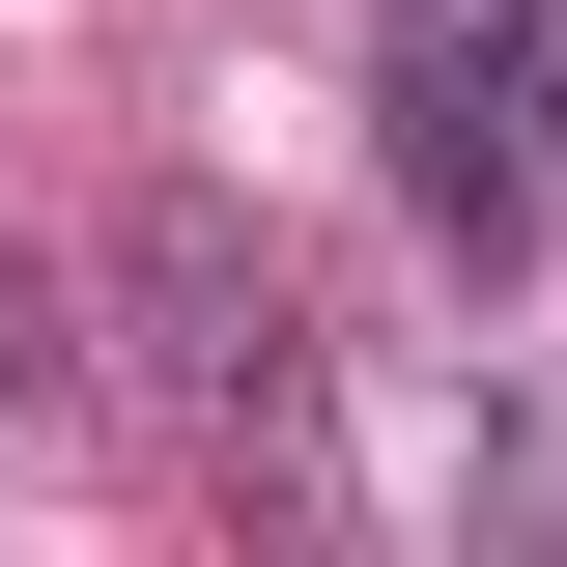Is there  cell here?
<instances>
[{"mask_svg": "<svg viewBox=\"0 0 567 567\" xmlns=\"http://www.w3.org/2000/svg\"><path fill=\"white\" fill-rule=\"evenodd\" d=\"M114 312H142V398L199 454H312V312L227 199H114Z\"/></svg>", "mask_w": 567, "mask_h": 567, "instance_id": "obj_2", "label": "cell"}, {"mask_svg": "<svg viewBox=\"0 0 567 567\" xmlns=\"http://www.w3.org/2000/svg\"><path fill=\"white\" fill-rule=\"evenodd\" d=\"M58 369H85V341H58V284H29V256H0V425H29V398H58Z\"/></svg>", "mask_w": 567, "mask_h": 567, "instance_id": "obj_3", "label": "cell"}, {"mask_svg": "<svg viewBox=\"0 0 567 567\" xmlns=\"http://www.w3.org/2000/svg\"><path fill=\"white\" fill-rule=\"evenodd\" d=\"M398 199L454 256H539V199H567V0H425L398 29Z\"/></svg>", "mask_w": 567, "mask_h": 567, "instance_id": "obj_1", "label": "cell"}]
</instances>
